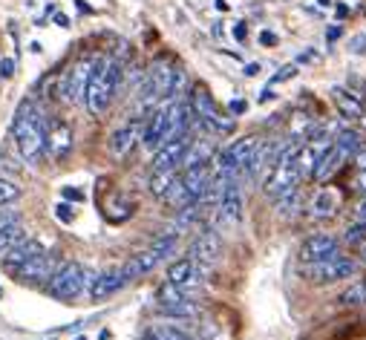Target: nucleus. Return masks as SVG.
<instances>
[{"mask_svg":"<svg viewBox=\"0 0 366 340\" xmlns=\"http://www.w3.org/2000/svg\"><path fill=\"white\" fill-rule=\"evenodd\" d=\"M12 133H15V141H18L20 156H23L29 165H38L41 156L46 153V121H44V115L38 113L35 101H23V104L18 107Z\"/></svg>","mask_w":366,"mask_h":340,"instance_id":"f257e3e1","label":"nucleus"},{"mask_svg":"<svg viewBox=\"0 0 366 340\" xmlns=\"http://www.w3.org/2000/svg\"><path fill=\"white\" fill-rule=\"evenodd\" d=\"M121 64L115 58H96L93 64V73H89V81H87V92H84V104L93 115H104L115 89L121 87Z\"/></svg>","mask_w":366,"mask_h":340,"instance_id":"f03ea898","label":"nucleus"},{"mask_svg":"<svg viewBox=\"0 0 366 340\" xmlns=\"http://www.w3.org/2000/svg\"><path fill=\"white\" fill-rule=\"evenodd\" d=\"M297 150L300 144H286V150L280 153V159L268 168V173L263 176V191L268 196H283L286 191H294L297 182H300V173H297Z\"/></svg>","mask_w":366,"mask_h":340,"instance_id":"7ed1b4c3","label":"nucleus"},{"mask_svg":"<svg viewBox=\"0 0 366 340\" xmlns=\"http://www.w3.org/2000/svg\"><path fill=\"white\" fill-rule=\"evenodd\" d=\"M89 280H93V274H87L81 263H61L58 271L52 274V280L46 283V291L52 300L70 303L89 286Z\"/></svg>","mask_w":366,"mask_h":340,"instance_id":"20e7f679","label":"nucleus"},{"mask_svg":"<svg viewBox=\"0 0 366 340\" xmlns=\"http://www.w3.org/2000/svg\"><path fill=\"white\" fill-rule=\"evenodd\" d=\"M355 274H358V263L349 260L341 251L334 257H329V260L306 265V277H309V283H315V286H332V283L349 280V277H355Z\"/></svg>","mask_w":366,"mask_h":340,"instance_id":"39448f33","label":"nucleus"},{"mask_svg":"<svg viewBox=\"0 0 366 340\" xmlns=\"http://www.w3.org/2000/svg\"><path fill=\"white\" fill-rule=\"evenodd\" d=\"M191 107H194L196 121H199V125H205L210 133H231V130H234V121L220 113L217 101L210 99V92H208L205 87H196V89H194Z\"/></svg>","mask_w":366,"mask_h":340,"instance_id":"423d86ee","label":"nucleus"},{"mask_svg":"<svg viewBox=\"0 0 366 340\" xmlns=\"http://www.w3.org/2000/svg\"><path fill=\"white\" fill-rule=\"evenodd\" d=\"M93 64L96 58H81L67 70V75L61 78V99L70 101V104H78L84 101V92H87V81H89V73H93Z\"/></svg>","mask_w":366,"mask_h":340,"instance_id":"0eeeda50","label":"nucleus"},{"mask_svg":"<svg viewBox=\"0 0 366 340\" xmlns=\"http://www.w3.org/2000/svg\"><path fill=\"white\" fill-rule=\"evenodd\" d=\"M58 260L49 254V251H41V254H35L32 260H26L18 271H15V277L20 283H29V286H46L49 280H52V274L58 271Z\"/></svg>","mask_w":366,"mask_h":340,"instance_id":"6e6552de","label":"nucleus"},{"mask_svg":"<svg viewBox=\"0 0 366 340\" xmlns=\"http://www.w3.org/2000/svg\"><path fill=\"white\" fill-rule=\"evenodd\" d=\"M338 251H341L338 237H332V234H312L306 242L300 245V263L303 265H312V263L334 257Z\"/></svg>","mask_w":366,"mask_h":340,"instance_id":"1a4fd4ad","label":"nucleus"},{"mask_svg":"<svg viewBox=\"0 0 366 340\" xmlns=\"http://www.w3.org/2000/svg\"><path fill=\"white\" fill-rule=\"evenodd\" d=\"M191 141H194L191 136H182V139H170V141H165L162 147H156L150 168H153V170H173L182 159H185V153H188Z\"/></svg>","mask_w":366,"mask_h":340,"instance_id":"9d476101","label":"nucleus"},{"mask_svg":"<svg viewBox=\"0 0 366 340\" xmlns=\"http://www.w3.org/2000/svg\"><path fill=\"white\" fill-rule=\"evenodd\" d=\"M168 139H170V118H168V107H162V110H156L153 118H150L147 125L141 127V139H139V141H141L147 150H156V147H162Z\"/></svg>","mask_w":366,"mask_h":340,"instance_id":"9b49d317","label":"nucleus"},{"mask_svg":"<svg viewBox=\"0 0 366 340\" xmlns=\"http://www.w3.org/2000/svg\"><path fill=\"white\" fill-rule=\"evenodd\" d=\"M222 254V242H220V234L217 231H202L194 245H191V260L199 263V265H210L217 263Z\"/></svg>","mask_w":366,"mask_h":340,"instance_id":"f8f14e48","label":"nucleus"},{"mask_svg":"<svg viewBox=\"0 0 366 340\" xmlns=\"http://www.w3.org/2000/svg\"><path fill=\"white\" fill-rule=\"evenodd\" d=\"M130 280L125 277V271L121 268H113V271H101L96 274L93 280H89V297L93 300H107L110 294H115L118 289H125Z\"/></svg>","mask_w":366,"mask_h":340,"instance_id":"ddd939ff","label":"nucleus"},{"mask_svg":"<svg viewBox=\"0 0 366 340\" xmlns=\"http://www.w3.org/2000/svg\"><path fill=\"white\" fill-rule=\"evenodd\" d=\"M41 251H44V248H41V242L26 237V239H20L18 245H12L9 251L0 254V265H4L6 271H12V274H15V271H18L26 260H32V257H35V254H41Z\"/></svg>","mask_w":366,"mask_h":340,"instance_id":"4468645a","label":"nucleus"},{"mask_svg":"<svg viewBox=\"0 0 366 340\" xmlns=\"http://www.w3.org/2000/svg\"><path fill=\"white\" fill-rule=\"evenodd\" d=\"M72 150V130L64 121H52L46 127V153L52 159H64Z\"/></svg>","mask_w":366,"mask_h":340,"instance_id":"2eb2a0df","label":"nucleus"},{"mask_svg":"<svg viewBox=\"0 0 366 340\" xmlns=\"http://www.w3.org/2000/svg\"><path fill=\"white\" fill-rule=\"evenodd\" d=\"M139 139H141L139 121H127L125 127H118V130L113 133V139H110V153H113L115 159H125V156H130V150L139 144Z\"/></svg>","mask_w":366,"mask_h":340,"instance_id":"dca6fc26","label":"nucleus"},{"mask_svg":"<svg viewBox=\"0 0 366 340\" xmlns=\"http://www.w3.org/2000/svg\"><path fill=\"white\" fill-rule=\"evenodd\" d=\"M217 210H220V220L225 225H239V220H242V194H239V184L236 182L225 184V194H222Z\"/></svg>","mask_w":366,"mask_h":340,"instance_id":"f3484780","label":"nucleus"},{"mask_svg":"<svg viewBox=\"0 0 366 340\" xmlns=\"http://www.w3.org/2000/svg\"><path fill=\"white\" fill-rule=\"evenodd\" d=\"M213 173H210V165H194V168H185V176H182V184L194 202H202L208 184H210Z\"/></svg>","mask_w":366,"mask_h":340,"instance_id":"a211bd4d","label":"nucleus"},{"mask_svg":"<svg viewBox=\"0 0 366 340\" xmlns=\"http://www.w3.org/2000/svg\"><path fill=\"white\" fill-rule=\"evenodd\" d=\"M352 156H349V153H343L341 147H329L326 153H323V159L317 162V168H315V176H312V182H317V184H323V182H329L334 173H338L346 162H349Z\"/></svg>","mask_w":366,"mask_h":340,"instance_id":"6ab92c4d","label":"nucleus"},{"mask_svg":"<svg viewBox=\"0 0 366 340\" xmlns=\"http://www.w3.org/2000/svg\"><path fill=\"white\" fill-rule=\"evenodd\" d=\"M338 202H341V194L334 188H320L309 205V216L312 220H329V216H334V210H338Z\"/></svg>","mask_w":366,"mask_h":340,"instance_id":"aec40b11","label":"nucleus"},{"mask_svg":"<svg viewBox=\"0 0 366 340\" xmlns=\"http://www.w3.org/2000/svg\"><path fill=\"white\" fill-rule=\"evenodd\" d=\"M332 101L338 104L341 115H346V118H363V101H360V96H355L352 89L334 87L332 89Z\"/></svg>","mask_w":366,"mask_h":340,"instance_id":"412c9836","label":"nucleus"},{"mask_svg":"<svg viewBox=\"0 0 366 340\" xmlns=\"http://www.w3.org/2000/svg\"><path fill=\"white\" fill-rule=\"evenodd\" d=\"M141 340H194V334L182 323H153L144 329Z\"/></svg>","mask_w":366,"mask_h":340,"instance_id":"4be33fe9","label":"nucleus"},{"mask_svg":"<svg viewBox=\"0 0 366 340\" xmlns=\"http://www.w3.org/2000/svg\"><path fill=\"white\" fill-rule=\"evenodd\" d=\"M260 141H263L260 136H246V139H236V141H234L231 147H225V150H228L231 162H234L239 170H246V165L251 162V156H254V150H257Z\"/></svg>","mask_w":366,"mask_h":340,"instance_id":"5701e85b","label":"nucleus"},{"mask_svg":"<svg viewBox=\"0 0 366 340\" xmlns=\"http://www.w3.org/2000/svg\"><path fill=\"white\" fill-rule=\"evenodd\" d=\"M194 274H196V263H194L191 257H182V260H176V263L168 268V283L182 286V283H188Z\"/></svg>","mask_w":366,"mask_h":340,"instance_id":"b1692460","label":"nucleus"},{"mask_svg":"<svg viewBox=\"0 0 366 340\" xmlns=\"http://www.w3.org/2000/svg\"><path fill=\"white\" fill-rule=\"evenodd\" d=\"M156 300H159V308H168V306H179V303H185L191 300L185 291H182V286H173V283H162L159 291H156Z\"/></svg>","mask_w":366,"mask_h":340,"instance_id":"393cba45","label":"nucleus"},{"mask_svg":"<svg viewBox=\"0 0 366 340\" xmlns=\"http://www.w3.org/2000/svg\"><path fill=\"white\" fill-rule=\"evenodd\" d=\"M332 144L341 147L343 153H349V156H355V153L363 147V139H360V133H355V130H338V136H334Z\"/></svg>","mask_w":366,"mask_h":340,"instance_id":"a878e982","label":"nucleus"},{"mask_svg":"<svg viewBox=\"0 0 366 340\" xmlns=\"http://www.w3.org/2000/svg\"><path fill=\"white\" fill-rule=\"evenodd\" d=\"M176 179V168L173 170H153V176H150V194L153 196H165L168 188H170V182Z\"/></svg>","mask_w":366,"mask_h":340,"instance_id":"bb28decb","label":"nucleus"},{"mask_svg":"<svg viewBox=\"0 0 366 340\" xmlns=\"http://www.w3.org/2000/svg\"><path fill=\"white\" fill-rule=\"evenodd\" d=\"M338 303L341 306H363L366 303V280H355L346 291H341Z\"/></svg>","mask_w":366,"mask_h":340,"instance_id":"cd10ccee","label":"nucleus"},{"mask_svg":"<svg viewBox=\"0 0 366 340\" xmlns=\"http://www.w3.org/2000/svg\"><path fill=\"white\" fill-rule=\"evenodd\" d=\"M20 239H26V231H23L20 222H18V225H9V228H0V254L9 251L12 245H18Z\"/></svg>","mask_w":366,"mask_h":340,"instance_id":"c85d7f7f","label":"nucleus"},{"mask_svg":"<svg viewBox=\"0 0 366 340\" xmlns=\"http://www.w3.org/2000/svg\"><path fill=\"white\" fill-rule=\"evenodd\" d=\"M18 199H20V188H18L12 179L0 176V208H6V205H12V202H18Z\"/></svg>","mask_w":366,"mask_h":340,"instance_id":"c756f323","label":"nucleus"},{"mask_svg":"<svg viewBox=\"0 0 366 340\" xmlns=\"http://www.w3.org/2000/svg\"><path fill=\"white\" fill-rule=\"evenodd\" d=\"M343 242L346 245H363L366 242V222H352L349 228H346V234H343Z\"/></svg>","mask_w":366,"mask_h":340,"instance_id":"7c9ffc66","label":"nucleus"},{"mask_svg":"<svg viewBox=\"0 0 366 340\" xmlns=\"http://www.w3.org/2000/svg\"><path fill=\"white\" fill-rule=\"evenodd\" d=\"M349 191L358 196H366V170H358V176L349 182Z\"/></svg>","mask_w":366,"mask_h":340,"instance_id":"2f4dec72","label":"nucleus"},{"mask_svg":"<svg viewBox=\"0 0 366 340\" xmlns=\"http://www.w3.org/2000/svg\"><path fill=\"white\" fill-rule=\"evenodd\" d=\"M18 222H20V213L0 208V228H9V225H18Z\"/></svg>","mask_w":366,"mask_h":340,"instance_id":"473e14b6","label":"nucleus"},{"mask_svg":"<svg viewBox=\"0 0 366 340\" xmlns=\"http://www.w3.org/2000/svg\"><path fill=\"white\" fill-rule=\"evenodd\" d=\"M55 216H58L61 222H72V216H75V213H72V205L58 202V205H55Z\"/></svg>","mask_w":366,"mask_h":340,"instance_id":"72a5a7b5","label":"nucleus"},{"mask_svg":"<svg viewBox=\"0 0 366 340\" xmlns=\"http://www.w3.org/2000/svg\"><path fill=\"white\" fill-rule=\"evenodd\" d=\"M297 75V67L294 64H289V67H283L280 73H274L271 75V84H280V81H289V78H294Z\"/></svg>","mask_w":366,"mask_h":340,"instance_id":"f704fd0d","label":"nucleus"},{"mask_svg":"<svg viewBox=\"0 0 366 340\" xmlns=\"http://www.w3.org/2000/svg\"><path fill=\"white\" fill-rule=\"evenodd\" d=\"M352 216L355 222H366V196H358V202L352 205Z\"/></svg>","mask_w":366,"mask_h":340,"instance_id":"c9c22d12","label":"nucleus"},{"mask_svg":"<svg viewBox=\"0 0 366 340\" xmlns=\"http://www.w3.org/2000/svg\"><path fill=\"white\" fill-rule=\"evenodd\" d=\"M12 75H15V61L4 58V61H0V78H12Z\"/></svg>","mask_w":366,"mask_h":340,"instance_id":"e433bc0d","label":"nucleus"},{"mask_svg":"<svg viewBox=\"0 0 366 340\" xmlns=\"http://www.w3.org/2000/svg\"><path fill=\"white\" fill-rule=\"evenodd\" d=\"M234 38H236V44H246V38H248V26H246V23H236V26H234Z\"/></svg>","mask_w":366,"mask_h":340,"instance_id":"4c0bfd02","label":"nucleus"},{"mask_svg":"<svg viewBox=\"0 0 366 340\" xmlns=\"http://www.w3.org/2000/svg\"><path fill=\"white\" fill-rule=\"evenodd\" d=\"M228 110H231L234 115H242V113L248 110V101H242V99H234V101L228 104Z\"/></svg>","mask_w":366,"mask_h":340,"instance_id":"58836bf2","label":"nucleus"},{"mask_svg":"<svg viewBox=\"0 0 366 340\" xmlns=\"http://www.w3.org/2000/svg\"><path fill=\"white\" fill-rule=\"evenodd\" d=\"M352 162H355V168H358V170H366V147H360V150L355 153Z\"/></svg>","mask_w":366,"mask_h":340,"instance_id":"ea45409f","label":"nucleus"},{"mask_svg":"<svg viewBox=\"0 0 366 340\" xmlns=\"http://www.w3.org/2000/svg\"><path fill=\"white\" fill-rule=\"evenodd\" d=\"M260 44H263V46H277V35L265 29V32H260Z\"/></svg>","mask_w":366,"mask_h":340,"instance_id":"a19ab883","label":"nucleus"},{"mask_svg":"<svg viewBox=\"0 0 366 340\" xmlns=\"http://www.w3.org/2000/svg\"><path fill=\"white\" fill-rule=\"evenodd\" d=\"M64 196H67V199H75V202H81V199H84V194H81V191H75V188H64Z\"/></svg>","mask_w":366,"mask_h":340,"instance_id":"79ce46f5","label":"nucleus"},{"mask_svg":"<svg viewBox=\"0 0 366 340\" xmlns=\"http://www.w3.org/2000/svg\"><path fill=\"white\" fill-rule=\"evenodd\" d=\"M338 38H341V26H332L329 32H326V41L332 44V41H338Z\"/></svg>","mask_w":366,"mask_h":340,"instance_id":"37998d69","label":"nucleus"},{"mask_svg":"<svg viewBox=\"0 0 366 340\" xmlns=\"http://www.w3.org/2000/svg\"><path fill=\"white\" fill-rule=\"evenodd\" d=\"M274 99V92H271V87H265L263 92H260V101H271Z\"/></svg>","mask_w":366,"mask_h":340,"instance_id":"c03bdc74","label":"nucleus"},{"mask_svg":"<svg viewBox=\"0 0 366 340\" xmlns=\"http://www.w3.org/2000/svg\"><path fill=\"white\" fill-rule=\"evenodd\" d=\"M55 23H58V26H70V18L58 12V15H55Z\"/></svg>","mask_w":366,"mask_h":340,"instance_id":"a18cd8bd","label":"nucleus"},{"mask_svg":"<svg viewBox=\"0 0 366 340\" xmlns=\"http://www.w3.org/2000/svg\"><path fill=\"white\" fill-rule=\"evenodd\" d=\"M334 12H338V18H346V15H349V6L338 4V6H334Z\"/></svg>","mask_w":366,"mask_h":340,"instance_id":"49530a36","label":"nucleus"},{"mask_svg":"<svg viewBox=\"0 0 366 340\" xmlns=\"http://www.w3.org/2000/svg\"><path fill=\"white\" fill-rule=\"evenodd\" d=\"M260 70H263V67H260V64H248V67H246V75H257V73H260Z\"/></svg>","mask_w":366,"mask_h":340,"instance_id":"de8ad7c7","label":"nucleus"},{"mask_svg":"<svg viewBox=\"0 0 366 340\" xmlns=\"http://www.w3.org/2000/svg\"><path fill=\"white\" fill-rule=\"evenodd\" d=\"M217 9H220V12H225V9H228V4H225V0H217Z\"/></svg>","mask_w":366,"mask_h":340,"instance_id":"09e8293b","label":"nucleus"},{"mask_svg":"<svg viewBox=\"0 0 366 340\" xmlns=\"http://www.w3.org/2000/svg\"><path fill=\"white\" fill-rule=\"evenodd\" d=\"M75 340H87V337H75Z\"/></svg>","mask_w":366,"mask_h":340,"instance_id":"8fccbe9b","label":"nucleus"},{"mask_svg":"<svg viewBox=\"0 0 366 340\" xmlns=\"http://www.w3.org/2000/svg\"><path fill=\"white\" fill-rule=\"evenodd\" d=\"M363 263H366V251H363Z\"/></svg>","mask_w":366,"mask_h":340,"instance_id":"3c124183","label":"nucleus"},{"mask_svg":"<svg viewBox=\"0 0 366 340\" xmlns=\"http://www.w3.org/2000/svg\"><path fill=\"white\" fill-rule=\"evenodd\" d=\"M0 294H4V291H0Z\"/></svg>","mask_w":366,"mask_h":340,"instance_id":"603ef678","label":"nucleus"}]
</instances>
